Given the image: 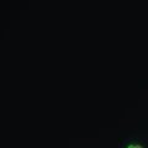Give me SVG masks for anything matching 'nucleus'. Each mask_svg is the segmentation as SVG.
<instances>
[{
  "label": "nucleus",
  "mask_w": 148,
  "mask_h": 148,
  "mask_svg": "<svg viewBox=\"0 0 148 148\" xmlns=\"http://www.w3.org/2000/svg\"><path fill=\"white\" fill-rule=\"evenodd\" d=\"M127 148H135V145H133V143H131V145L127 146Z\"/></svg>",
  "instance_id": "1"
},
{
  "label": "nucleus",
  "mask_w": 148,
  "mask_h": 148,
  "mask_svg": "<svg viewBox=\"0 0 148 148\" xmlns=\"http://www.w3.org/2000/svg\"><path fill=\"white\" fill-rule=\"evenodd\" d=\"M135 148H142V146H141V145H138V143H137V145H135Z\"/></svg>",
  "instance_id": "2"
}]
</instances>
